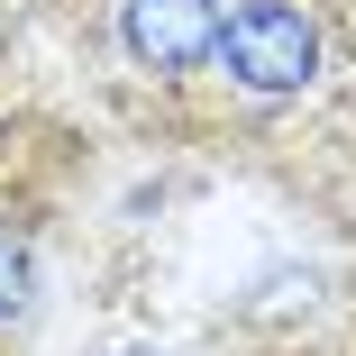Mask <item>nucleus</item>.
<instances>
[{
	"mask_svg": "<svg viewBox=\"0 0 356 356\" xmlns=\"http://www.w3.org/2000/svg\"><path fill=\"white\" fill-rule=\"evenodd\" d=\"M329 64L320 0H229L220 19V83L238 101H302Z\"/></svg>",
	"mask_w": 356,
	"mask_h": 356,
	"instance_id": "obj_1",
	"label": "nucleus"
},
{
	"mask_svg": "<svg viewBox=\"0 0 356 356\" xmlns=\"http://www.w3.org/2000/svg\"><path fill=\"white\" fill-rule=\"evenodd\" d=\"M220 19L229 0H119V55L156 92H183L201 74H220Z\"/></svg>",
	"mask_w": 356,
	"mask_h": 356,
	"instance_id": "obj_2",
	"label": "nucleus"
},
{
	"mask_svg": "<svg viewBox=\"0 0 356 356\" xmlns=\"http://www.w3.org/2000/svg\"><path fill=\"white\" fill-rule=\"evenodd\" d=\"M37 293V229L19 220V210H0V329H10Z\"/></svg>",
	"mask_w": 356,
	"mask_h": 356,
	"instance_id": "obj_3",
	"label": "nucleus"
}]
</instances>
